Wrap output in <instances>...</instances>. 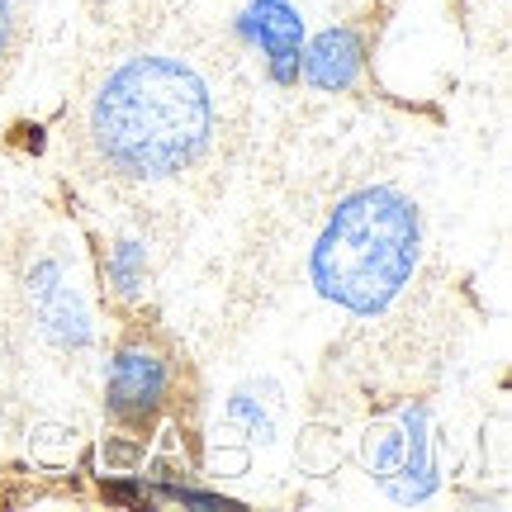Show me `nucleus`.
<instances>
[{
    "mask_svg": "<svg viewBox=\"0 0 512 512\" xmlns=\"http://www.w3.org/2000/svg\"><path fill=\"white\" fill-rule=\"evenodd\" d=\"M91 143L124 181H171L200 162L214 133L204 76L166 53L119 62L91 100Z\"/></svg>",
    "mask_w": 512,
    "mask_h": 512,
    "instance_id": "nucleus-1",
    "label": "nucleus"
},
{
    "mask_svg": "<svg viewBox=\"0 0 512 512\" xmlns=\"http://www.w3.org/2000/svg\"><path fill=\"white\" fill-rule=\"evenodd\" d=\"M422 252L418 204L370 185L332 209L328 228L318 233L309 256V275L318 294L347 313H380L413 280Z\"/></svg>",
    "mask_w": 512,
    "mask_h": 512,
    "instance_id": "nucleus-2",
    "label": "nucleus"
},
{
    "mask_svg": "<svg viewBox=\"0 0 512 512\" xmlns=\"http://www.w3.org/2000/svg\"><path fill=\"white\" fill-rule=\"evenodd\" d=\"M171 389V370H166L162 351H152L147 342H128L119 347L110 366V413L124 427H152Z\"/></svg>",
    "mask_w": 512,
    "mask_h": 512,
    "instance_id": "nucleus-3",
    "label": "nucleus"
},
{
    "mask_svg": "<svg viewBox=\"0 0 512 512\" xmlns=\"http://www.w3.org/2000/svg\"><path fill=\"white\" fill-rule=\"evenodd\" d=\"M242 29L261 43V53L271 62V76L280 86L299 81V48H304V19L290 0H252Z\"/></svg>",
    "mask_w": 512,
    "mask_h": 512,
    "instance_id": "nucleus-4",
    "label": "nucleus"
},
{
    "mask_svg": "<svg viewBox=\"0 0 512 512\" xmlns=\"http://www.w3.org/2000/svg\"><path fill=\"white\" fill-rule=\"evenodd\" d=\"M304 76L318 91H347L351 81L361 76V38L351 29H328L309 43L304 53Z\"/></svg>",
    "mask_w": 512,
    "mask_h": 512,
    "instance_id": "nucleus-5",
    "label": "nucleus"
},
{
    "mask_svg": "<svg viewBox=\"0 0 512 512\" xmlns=\"http://www.w3.org/2000/svg\"><path fill=\"white\" fill-rule=\"evenodd\" d=\"M15 43H19V10L15 0H0V76L15 62Z\"/></svg>",
    "mask_w": 512,
    "mask_h": 512,
    "instance_id": "nucleus-6",
    "label": "nucleus"
}]
</instances>
